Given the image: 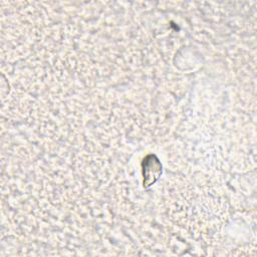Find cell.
I'll return each mask as SVG.
<instances>
[{
  "mask_svg": "<svg viewBox=\"0 0 257 257\" xmlns=\"http://www.w3.org/2000/svg\"><path fill=\"white\" fill-rule=\"evenodd\" d=\"M162 172L161 164L155 156H148L143 163V175H144V186L149 187L152 185L160 176Z\"/></svg>",
  "mask_w": 257,
  "mask_h": 257,
  "instance_id": "obj_1",
  "label": "cell"
}]
</instances>
